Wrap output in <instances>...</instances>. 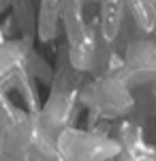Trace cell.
<instances>
[{
	"instance_id": "cell-4",
	"label": "cell",
	"mask_w": 156,
	"mask_h": 161,
	"mask_svg": "<svg viewBox=\"0 0 156 161\" xmlns=\"http://www.w3.org/2000/svg\"><path fill=\"white\" fill-rule=\"evenodd\" d=\"M135 161H156V146L143 144L141 148H137L135 153H131Z\"/></svg>"
},
{
	"instance_id": "cell-3",
	"label": "cell",
	"mask_w": 156,
	"mask_h": 161,
	"mask_svg": "<svg viewBox=\"0 0 156 161\" xmlns=\"http://www.w3.org/2000/svg\"><path fill=\"white\" fill-rule=\"evenodd\" d=\"M118 142H120L122 150H126V153H135L137 148H141V146L145 144V142H143V127L137 123V120L126 118V120L120 125Z\"/></svg>"
},
{
	"instance_id": "cell-1",
	"label": "cell",
	"mask_w": 156,
	"mask_h": 161,
	"mask_svg": "<svg viewBox=\"0 0 156 161\" xmlns=\"http://www.w3.org/2000/svg\"><path fill=\"white\" fill-rule=\"evenodd\" d=\"M94 50H96V30L94 28H88V35L79 43L69 45L66 62L75 71H79V73H90L92 60H94Z\"/></svg>"
},
{
	"instance_id": "cell-2",
	"label": "cell",
	"mask_w": 156,
	"mask_h": 161,
	"mask_svg": "<svg viewBox=\"0 0 156 161\" xmlns=\"http://www.w3.org/2000/svg\"><path fill=\"white\" fill-rule=\"evenodd\" d=\"M122 32V2L120 0H103L101 7V35L107 43H116Z\"/></svg>"
}]
</instances>
